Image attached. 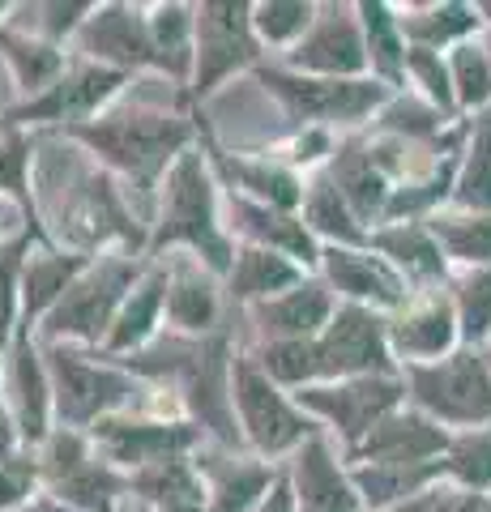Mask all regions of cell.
Here are the masks:
<instances>
[{"mask_svg":"<svg viewBox=\"0 0 491 512\" xmlns=\"http://www.w3.org/2000/svg\"><path fill=\"white\" fill-rule=\"evenodd\" d=\"M440 448H449V440L432 419H423V414H389L359 444V457L372 461V466H427V457H436Z\"/></svg>","mask_w":491,"mask_h":512,"instance_id":"603a6c76","label":"cell"},{"mask_svg":"<svg viewBox=\"0 0 491 512\" xmlns=\"http://www.w3.org/2000/svg\"><path fill=\"white\" fill-rule=\"evenodd\" d=\"M210 167L223 175L227 184H235V192H240V197L257 201V205H269V210H278V214H291L295 205H304V197H308L304 180H299L291 167L269 163V158L227 154V150L210 146Z\"/></svg>","mask_w":491,"mask_h":512,"instance_id":"d6986e66","label":"cell"},{"mask_svg":"<svg viewBox=\"0 0 491 512\" xmlns=\"http://www.w3.org/2000/svg\"><path fill=\"white\" fill-rule=\"evenodd\" d=\"M30 239L35 235H18L0 244V342L13 333V316L22 308V269L30 256Z\"/></svg>","mask_w":491,"mask_h":512,"instance_id":"d590c367","label":"cell"},{"mask_svg":"<svg viewBox=\"0 0 491 512\" xmlns=\"http://www.w3.org/2000/svg\"><path fill=\"white\" fill-rule=\"evenodd\" d=\"M329 180L338 184V192L346 197V205L355 210V218H372V214L385 210L389 188H385V175L376 171V163H372V154H368V150L351 146V150L334 154Z\"/></svg>","mask_w":491,"mask_h":512,"instance_id":"4dcf8cb0","label":"cell"},{"mask_svg":"<svg viewBox=\"0 0 491 512\" xmlns=\"http://www.w3.org/2000/svg\"><path fill=\"white\" fill-rule=\"evenodd\" d=\"M201 483H205V512H257L278 474L261 457H223L201 453L197 457Z\"/></svg>","mask_w":491,"mask_h":512,"instance_id":"e0dca14e","label":"cell"},{"mask_svg":"<svg viewBox=\"0 0 491 512\" xmlns=\"http://www.w3.org/2000/svg\"><path fill=\"white\" fill-rule=\"evenodd\" d=\"M18 423H13V414H9V406L0 402V466H5V461H13L18 457Z\"/></svg>","mask_w":491,"mask_h":512,"instance_id":"bcb514c9","label":"cell"},{"mask_svg":"<svg viewBox=\"0 0 491 512\" xmlns=\"http://www.w3.org/2000/svg\"><path fill=\"white\" fill-rule=\"evenodd\" d=\"M65 137L86 146L90 158L116 167L133 184L154 192V184H163L167 171L176 167V158L188 150L193 124L180 111L137 103V107H112L86 124H69Z\"/></svg>","mask_w":491,"mask_h":512,"instance_id":"7a4b0ae2","label":"cell"},{"mask_svg":"<svg viewBox=\"0 0 491 512\" xmlns=\"http://www.w3.org/2000/svg\"><path fill=\"white\" fill-rule=\"evenodd\" d=\"M94 256L82 252H65V248H47L26 256V269H22V325L35 329L39 320L56 308L65 291L86 274V265Z\"/></svg>","mask_w":491,"mask_h":512,"instance_id":"d4e9b609","label":"cell"},{"mask_svg":"<svg viewBox=\"0 0 491 512\" xmlns=\"http://www.w3.org/2000/svg\"><path fill=\"white\" fill-rule=\"evenodd\" d=\"M261 39L252 26V5L223 0V5H197V39H193V94L205 99L227 82L231 73L257 64Z\"/></svg>","mask_w":491,"mask_h":512,"instance_id":"52a82bcc","label":"cell"},{"mask_svg":"<svg viewBox=\"0 0 491 512\" xmlns=\"http://www.w3.org/2000/svg\"><path fill=\"white\" fill-rule=\"evenodd\" d=\"M316 5H304V0H269V5H252V26H257V39L269 47L282 43H299L316 22Z\"/></svg>","mask_w":491,"mask_h":512,"instance_id":"836d02e7","label":"cell"},{"mask_svg":"<svg viewBox=\"0 0 491 512\" xmlns=\"http://www.w3.org/2000/svg\"><path fill=\"white\" fill-rule=\"evenodd\" d=\"M30 163H35V141L22 128H9L0 141V197L30 201Z\"/></svg>","mask_w":491,"mask_h":512,"instance_id":"74e56055","label":"cell"},{"mask_svg":"<svg viewBox=\"0 0 491 512\" xmlns=\"http://www.w3.org/2000/svg\"><path fill=\"white\" fill-rule=\"evenodd\" d=\"M252 320L261 325L265 342H308L321 338L325 325L334 320V299L321 282H299L287 295L252 303Z\"/></svg>","mask_w":491,"mask_h":512,"instance_id":"44dd1931","label":"cell"},{"mask_svg":"<svg viewBox=\"0 0 491 512\" xmlns=\"http://www.w3.org/2000/svg\"><path fill=\"white\" fill-rule=\"evenodd\" d=\"M167 286H171V278H167L163 261L141 274V282L133 286V295L124 299L116 325L103 342L107 355H137V350H146L158 338V320L167 312Z\"/></svg>","mask_w":491,"mask_h":512,"instance_id":"cb8c5ba5","label":"cell"},{"mask_svg":"<svg viewBox=\"0 0 491 512\" xmlns=\"http://www.w3.org/2000/svg\"><path fill=\"white\" fill-rule=\"evenodd\" d=\"M9 414L18 423V436L26 444H39L52 436V376H47V363L39 359L35 350V329L18 325V338L9 346Z\"/></svg>","mask_w":491,"mask_h":512,"instance_id":"9a60e30c","label":"cell"},{"mask_svg":"<svg viewBox=\"0 0 491 512\" xmlns=\"http://www.w3.org/2000/svg\"><path fill=\"white\" fill-rule=\"evenodd\" d=\"M389 342L402 350L406 359H436L453 346V312L440 299H427L419 308H406L389 325Z\"/></svg>","mask_w":491,"mask_h":512,"instance_id":"83f0119b","label":"cell"},{"mask_svg":"<svg viewBox=\"0 0 491 512\" xmlns=\"http://www.w3.org/2000/svg\"><path fill=\"white\" fill-rule=\"evenodd\" d=\"M43 483L39 457H13L0 466V512H18L22 504L35 500V487Z\"/></svg>","mask_w":491,"mask_h":512,"instance_id":"7bdbcfd3","label":"cell"},{"mask_svg":"<svg viewBox=\"0 0 491 512\" xmlns=\"http://www.w3.org/2000/svg\"><path fill=\"white\" fill-rule=\"evenodd\" d=\"M410 393L432 419L474 427L491 419V372L474 355H449L440 363L410 367Z\"/></svg>","mask_w":491,"mask_h":512,"instance_id":"30bf717a","label":"cell"},{"mask_svg":"<svg viewBox=\"0 0 491 512\" xmlns=\"http://www.w3.org/2000/svg\"><path fill=\"white\" fill-rule=\"evenodd\" d=\"M231 397H235L240 431H244V440L257 448V457L295 453L299 444L316 436V423L308 419V410L299 402H291V397L282 393V384L269 380L252 355H235Z\"/></svg>","mask_w":491,"mask_h":512,"instance_id":"8992f818","label":"cell"},{"mask_svg":"<svg viewBox=\"0 0 491 512\" xmlns=\"http://www.w3.org/2000/svg\"><path fill=\"white\" fill-rule=\"evenodd\" d=\"M184 244L210 274H231L235 248L218 214V192H214V167L201 150H184L167 180L158 184V222L150 252Z\"/></svg>","mask_w":491,"mask_h":512,"instance_id":"3957f363","label":"cell"},{"mask_svg":"<svg viewBox=\"0 0 491 512\" xmlns=\"http://www.w3.org/2000/svg\"><path fill=\"white\" fill-rule=\"evenodd\" d=\"M137 491V500L146 508H184V504H205V483L197 470V457H167L154 461L146 470L129 474V495Z\"/></svg>","mask_w":491,"mask_h":512,"instance_id":"4316f807","label":"cell"},{"mask_svg":"<svg viewBox=\"0 0 491 512\" xmlns=\"http://www.w3.org/2000/svg\"><path fill=\"white\" fill-rule=\"evenodd\" d=\"M436 244L445 248L457 261H474V265H491V218H436L432 222Z\"/></svg>","mask_w":491,"mask_h":512,"instance_id":"e575fe53","label":"cell"},{"mask_svg":"<svg viewBox=\"0 0 491 512\" xmlns=\"http://www.w3.org/2000/svg\"><path fill=\"white\" fill-rule=\"evenodd\" d=\"M406 69L415 73V82L432 94L436 103H449V77L440 69V60L427 52V47H415V52H406Z\"/></svg>","mask_w":491,"mask_h":512,"instance_id":"f6af8a7d","label":"cell"},{"mask_svg":"<svg viewBox=\"0 0 491 512\" xmlns=\"http://www.w3.org/2000/svg\"><path fill=\"white\" fill-rule=\"evenodd\" d=\"M359 13L368 18V47H372V60L380 64V73L398 77V64H406V43L398 39V30H393L389 9H385V5H363Z\"/></svg>","mask_w":491,"mask_h":512,"instance_id":"b9f144b4","label":"cell"},{"mask_svg":"<svg viewBox=\"0 0 491 512\" xmlns=\"http://www.w3.org/2000/svg\"><path fill=\"white\" fill-rule=\"evenodd\" d=\"M257 82L308 128L363 120L385 99V86L380 82H334V77H308L291 69H269V64L257 69Z\"/></svg>","mask_w":491,"mask_h":512,"instance_id":"ba28073f","label":"cell"},{"mask_svg":"<svg viewBox=\"0 0 491 512\" xmlns=\"http://www.w3.org/2000/svg\"><path fill=\"white\" fill-rule=\"evenodd\" d=\"M372 244L385 256H393V261H398L406 274H415V278H440L445 274V248H440L436 235L423 231V227L398 222V227H389V231H376Z\"/></svg>","mask_w":491,"mask_h":512,"instance_id":"d6a6232c","label":"cell"},{"mask_svg":"<svg viewBox=\"0 0 491 512\" xmlns=\"http://www.w3.org/2000/svg\"><path fill=\"white\" fill-rule=\"evenodd\" d=\"M205 431L188 419H154V414H112V419L94 423L90 440L116 470H146L154 461L188 457L201 444Z\"/></svg>","mask_w":491,"mask_h":512,"instance_id":"9c48e42d","label":"cell"},{"mask_svg":"<svg viewBox=\"0 0 491 512\" xmlns=\"http://www.w3.org/2000/svg\"><path fill=\"white\" fill-rule=\"evenodd\" d=\"M304 282V269H299L291 256H282L274 248H257L248 244L244 252H235V265L227 274V291L235 303H265V299H278L287 295L291 286Z\"/></svg>","mask_w":491,"mask_h":512,"instance_id":"484cf974","label":"cell"},{"mask_svg":"<svg viewBox=\"0 0 491 512\" xmlns=\"http://www.w3.org/2000/svg\"><path fill=\"white\" fill-rule=\"evenodd\" d=\"M43 363H47V376H52L60 427L90 431L94 423L124 414L141 393V384L129 372H120L116 363H94L69 342L43 346Z\"/></svg>","mask_w":491,"mask_h":512,"instance_id":"5b68a950","label":"cell"},{"mask_svg":"<svg viewBox=\"0 0 491 512\" xmlns=\"http://www.w3.org/2000/svg\"><path fill=\"white\" fill-rule=\"evenodd\" d=\"M141 274L146 269L137 265L133 252L94 256L86 265V274L65 291V299L43 316L39 338L47 346L52 342H107V333H112L124 299L133 295Z\"/></svg>","mask_w":491,"mask_h":512,"instance_id":"277c9868","label":"cell"},{"mask_svg":"<svg viewBox=\"0 0 491 512\" xmlns=\"http://www.w3.org/2000/svg\"><path fill=\"white\" fill-rule=\"evenodd\" d=\"M325 18H316L312 30L291 47V69H304L316 77H355L368 69V43L359 39V26L346 18V9H321Z\"/></svg>","mask_w":491,"mask_h":512,"instance_id":"2e32d148","label":"cell"},{"mask_svg":"<svg viewBox=\"0 0 491 512\" xmlns=\"http://www.w3.org/2000/svg\"><path fill=\"white\" fill-rule=\"evenodd\" d=\"M402 380L393 376H355V380H338V384H312L299 389L295 402L308 414H321L338 427V436L346 444H359L372 436L376 423H385L393 406L402 402Z\"/></svg>","mask_w":491,"mask_h":512,"instance_id":"8fae6325","label":"cell"},{"mask_svg":"<svg viewBox=\"0 0 491 512\" xmlns=\"http://www.w3.org/2000/svg\"><path fill=\"white\" fill-rule=\"evenodd\" d=\"M436 512H487V504L470 491H449L445 500H436Z\"/></svg>","mask_w":491,"mask_h":512,"instance_id":"7dc6e473","label":"cell"},{"mask_svg":"<svg viewBox=\"0 0 491 512\" xmlns=\"http://www.w3.org/2000/svg\"><path fill=\"white\" fill-rule=\"evenodd\" d=\"M77 52L103 69H163L158 47L150 35V18H141L133 5H94V13L77 30Z\"/></svg>","mask_w":491,"mask_h":512,"instance_id":"4fadbf2b","label":"cell"},{"mask_svg":"<svg viewBox=\"0 0 491 512\" xmlns=\"http://www.w3.org/2000/svg\"><path fill=\"white\" fill-rule=\"evenodd\" d=\"M291 491H295V512H363V495L355 478L338 466L334 444L321 431L295 448Z\"/></svg>","mask_w":491,"mask_h":512,"instance_id":"5bb4252c","label":"cell"},{"mask_svg":"<svg viewBox=\"0 0 491 512\" xmlns=\"http://www.w3.org/2000/svg\"><path fill=\"white\" fill-rule=\"evenodd\" d=\"M470 26H474L470 9H462V5H445V9H432L427 18H410V22H402V35H410L419 47H427V52H432L436 43H445V39H453V35H466Z\"/></svg>","mask_w":491,"mask_h":512,"instance_id":"60d3db41","label":"cell"},{"mask_svg":"<svg viewBox=\"0 0 491 512\" xmlns=\"http://www.w3.org/2000/svg\"><path fill=\"white\" fill-rule=\"evenodd\" d=\"M321 265H325L329 286H338L346 299L380 303V308H402L406 303V282L380 256H368L359 248H325Z\"/></svg>","mask_w":491,"mask_h":512,"instance_id":"7402d4cb","label":"cell"},{"mask_svg":"<svg viewBox=\"0 0 491 512\" xmlns=\"http://www.w3.org/2000/svg\"><path fill=\"white\" fill-rule=\"evenodd\" d=\"M0 56L18 77V86L30 90V94H43L47 86L60 82V73L69 69L65 52L47 39H35V35H18V30H0Z\"/></svg>","mask_w":491,"mask_h":512,"instance_id":"f546056e","label":"cell"},{"mask_svg":"<svg viewBox=\"0 0 491 512\" xmlns=\"http://www.w3.org/2000/svg\"><path fill=\"white\" fill-rule=\"evenodd\" d=\"M35 201L43 222L69 252L94 256L112 239L141 248V227L133 222L116 180L77 146H65V141L43 146L35 163Z\"/></svg>","mask_w":491,"mask_h":512,"instance_id":"6da1fadb","label":"cell"},{"mask_svg":"<svg viewBox=\"0 0 491 512\" xmlns=\"http://www.w3.org/2000/svg\"><path fill=\"white\" fill-rule=\"evenodd\" d=\"M227 218H231L227 227L235 235H244L248 244L274 248L282 256H291L295 265H321V248H316V235L304 227V218L278 214V210H269V205L240 197V192L227 197Z\"/></svg>","mask_w":491,"mask_h":512,"instance_id":"ac0fdd59","label":"cell"},{"mask_svg":"<svg viewBox=\"0 0 491 512\" xmlns=\"http://www.w3.org/2000/svg\"><path fill=\"white\" fill-rule=\"evenodd\" d=\"M124 77L129 73H116V69H103L94 60H77L73 69L60 73L56 86H47L35 99H26L22 107L9 111V124L22 128V124H86L94 116H103V107L116 99L124 90Z\"/></svg>","mask_w":491,"mask_h":512,"instance_id":"7c38bea8","label":"cell"},{"mask_svg":"<svg viewBox=\"0 0 491 512\" xmlns=\"http://www.w3.org/2000/svg\"><path fill=\"white\" fill-rule=\"evenodd\" d=\"M457 205L462 210H491V124L474 133L466 171L457 180Z\"/></svg>","mask_w":491,"mask_h":512,"instance_id":"8d00e7d4","label":"cell"},{"mask_svg":"<svg viewBox=\"0 0 491 512\" xmlns=\"http://www.w3.org/2000/svg\"><path fill=\"white\" fill-rule=\"evenodd\" d=\"M453 86H457V99L466 107H479L491 99V60L479 52V47L462 43L453 52Z\"/></svg>","mask_w":491,"mask_h":512,"instance_id":"ab89813d","label":"cell"},{"mask_svg":"<svg viewBox=\"0 0 491 512\" xmlns=\"http://www.w3.org/2000/svg\"><path fill=\"white\" fill-rule=\"evenodd\" d=\"M0 367H5V359H0Z\"/></svg>","mask_w":491,"mask_h":512,"instance_id":"f5cc1de1","label":"cell"},{"mask_svg":"<svg viewBox=\"0 0 491 512\" xmlns=\"http://www.w3.org/2000/svg\"><path fill=\"white\" fill-rule=\"evenodd\" d=\"M150 35L163 60V73L184 77L193 69V39H197V9L188 5H154L150 9Z\"/></svg>","mask_w":491,"mask_h":512,"instance_id":"1f68e13d","label":"cell"},{"mask_svg":"<svg viewBox=\"0 0 491 512\" xmlns=\"http://www.w3.org/2000/svg\"><path fill=\"white\" fill-rule=\"evenodd\" d=\"M304 227L312 235H325L329 248H359V244H372V235H363L355 227V210L346 205V197L338 192V184L329 175H316L308 184V197H304Z\"/></svg>","mask_w":491,"mask_h":512,"instance_id":"f1b7e54d","label":"cell"},{"mask_svg":"<svg viewBox=\"0 0 491 512\" xmlns=\"http://www.w3.org/2000/svg\"><path fill=\"white\" fill-rule=\"evenodd\" d=\"M158 512H205V504H184V508H158Z\"/></svg>","mask_w":491,"mask_h":512,"instance_id":"f907efd6","label":"cell"},{"mask_svg":"<svg viewBox=\"0 0 491 512\" xmlns=\"http://www.w3.org/2000/svg\"><path fill=\"white\" fill-rule=\"evenodd\" d=\"M129 512H154V508H146V504H137V508H129Z\"/></svg>","mask_w":491,"mask_h":512,"instance_id":"816d5d0a","label":"cell"},{"mask_svg":"<svg viewBox=\"0 0 491 512\" xmlns=\"http://www.w3.org/2000/svg\"><path fill=\"white\" fill-rule=\"evenodd\" d=\"M462 329L466 338H487L491 329V269H479L466 286H462Z\"/></svg>","mask_w":491,"mask_h":512,"instance_id":"ee69618b","label":"cell"},{"mask_svg":"<svg viewBox=\"0 0 491 512\" xmlns=\"http://www.w3.org/2000/svg\"><path fill=\"white\" fill-rule=\"evenodd\" d=\"M445 470L453 478H462L466 487H487L491 483V427L487 431H470L449 448Z\"/></svg>","mask_w":491,"mask_h":512,"instance_id":"f35d334b","label":"cell"},{"mask_svg":"<svg viewBox=\"0 0 491 512\" xmlns=\"http://www.w3.org/2000/svg\"><path fill=\"white\" fill-rule=\"evenodd\" d=\"M380 512H427V500H410V504H393V508H380Z\"/></svg>","mask_w":491,"mask_h":512,"instance_id":"681fc988","label":"cell"},{"mask_svg":"<svg viewBox=\"0 0 491 512\" xmlns=\"http://www.w3.org/2000/svg\"><path fill=\"white\" fill-rule=\"evenodd\" d=\"M18 512H73V508H65V504L56 500V495H35V500L22 504Z\"/></svg>","mask_w":491,"mask_h":512,"instance_id":"c3c4849f","label":"cell"},{"mask_svg":"<svg viewBox=\"0 0 491 512\" xmlns=\"http://www.w3.org/2000/svg\"><path fill=\"white\" fill-rule=\"evenodd\" d=\"M167 265V320L171 333H184V338H210L218 325V312H223V299L214 291L210 269H201L197 256H171Z\"/></svg>","mask_w":491,"mask_h":512,"instance_id":"ffe728a7","label":"cell"}]
</instances>
